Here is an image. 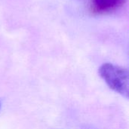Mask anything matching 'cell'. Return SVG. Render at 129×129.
Segmentation results:
<instances>
[{"label":"cell","mask_w":129,"mask_h":129,"mask_svg":"<svg viewBox=\"0 0 129 129\" xmlns=\"http://www.w3.org/2000/svg\"><path fill=\"white\" fill-rule=\"evenodd\" d=\"M98 72L101 77L112 90L128 98L129 73L128 69L106 63L101 66Z\"/></svg>","instance_id":"6da1fadb"},{"label":"cell","mask_w":129,"mask_h":129,"mask_svg":"<svg viewBox=\"0 0 129 129\" xmlns=\"http://www.w3.org/2000/svg\"><path fill=\"white\" fill-rule=\"evenodd\" d=\"M127 0H90V10L94 14H109L123 7Z\"/></svg>","instance_id":"7a4b0ae2"},{"label":"cell","mask_w":129,"mask_h":129,"mask_svg":"<svg viewBox=\"0 0 129 129\" xmlns=\"http://www.w3.org/2000/svg\"><path fill=\"white\" fill-rule=\"evenodd\" d=\"M0 108H1V103H0Z\"/></svg>","instance_id":"3957f363"}]
</instances>
